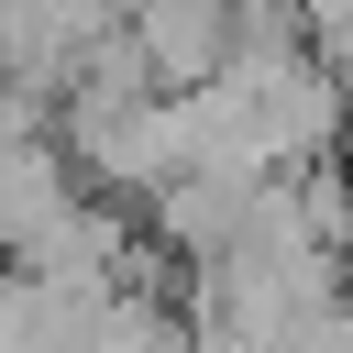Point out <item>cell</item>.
I'll list each match as a JSON object with an SVG mask.
<instances>
[{
	"label": "cell",
	"instance_id": "6da1fadb",
	"mask_svg": "<svg viewBox=\"0 0 353 353\" xmlns=\"http://www.w3.org/2000/svg\"><path fill=\"white\" fill-rule=\"evenodd\" d=\"M121 33L143 44V66H154L165 99H188V88H210L232 66V0H132Z\"/></svg>",
	"mask_w": 353,
	"mask_h": 353
}]
</instances>
